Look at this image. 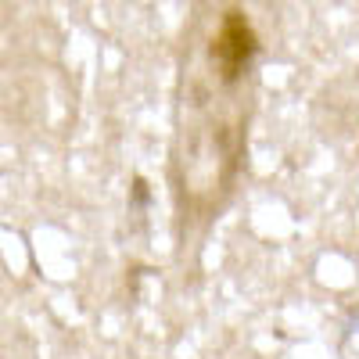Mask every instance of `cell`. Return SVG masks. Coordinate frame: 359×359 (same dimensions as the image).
Segmentation results:
<instances>
[{"label": "cell", "instance_id": "cell-1", "mask_svg": "<svg viewBox=\"0 0 359 359\" xmlns=\"http://www.w3.org/2000/svg\"><path fill=\"white\" fill-rule=\"evenodd\" d=\"M255 57H259V33H255L252 18L241 8H226L216 22V33L208 40V50H205V62L212 69L216 83L223 90L241 86L245 76L255 65Z\"/></svg>", "mask_w": 359, "mask_h": 359}]
</instances>
